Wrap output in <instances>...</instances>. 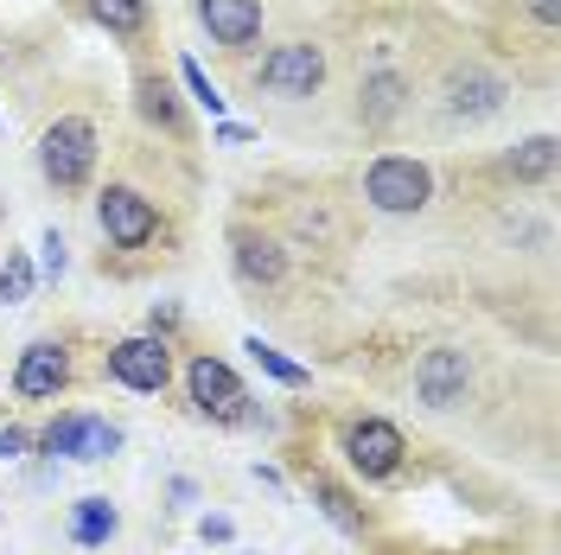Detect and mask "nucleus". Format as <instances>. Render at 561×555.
I'll return each mask as SVG.
<instances>
[{"label": "nucleus", "instance_id": "obj_16", "mask_svg": "<svg viewBox=\"0 0 561 555\" xmlns=\"http://www.w3.org/2000/svg\"><path fill=\"white\" fill-rule=\"evenodd\" d=\"M511 179H524V185H536V179L556 173V135H529L524 147H511Z\"/></svg>", "mask_w": 561, "mask_h": 555}, {"label": "nucleus", "instance_id": "obj_12", "mask_svg": "<svg viewBox=\"0 0 561 555\" xmlns=\"http://www.w3.org/2000/svg\"><path fill=\"white\" fill-rule=\"evenodd\" d=\"M198 26L224 52H249L262 38V0H198Z\"/></svg>", "mask_w": 561, "mask_h": 555}, {"label": "nucleus", "instance_id": "obj_20", "mask_svg": "<svg viewBox=\"0 0 561 555\" xmlns=\"http://www.w3.org/2000/svg\"><path fill=\"white\" fill-rule=\"evenodd\" d=\"M313 498H319V511L339 523L345 536H364V511H357V505H351V498H345L339 486H332V479H313Z\"/></svg>", "mask_w": 561, "mask_h": 555}, {"label": "nucleus", "instance_id": "obj_18", "mask_svg": "<svg viewBox=\"0 0 561 555\" xmlns=\"http://www.w3.org/2000/svg\"><path fill=\"white\" fill-rule=\"evenodd\" d=\"M33 287H38V269L26 262V249H7V262H0V307L33 301Z\"/></svg>", "mask_w": 561, "mask_h": 555}, {"label": "nucleus", "instance_id": "obj_15", "mask_svg": "<svg viewBox=\"0 0 561 555\" xmlns=\"http://www.w3.org/2000/svg\"><path fill=\"white\" fill-rule=\"evenodd\" d=\"M115 530H122V518H115L108 498H77V505H70V543H77V550H103Z\"/></svg>", "mask_w": 561, "mask_h": 555}, {"label": "nucleus", "instance_id": "obj_14", "mask_svg": "<svg viewBox=\"0 0 561 555\" xmlns=\"http://www.w3.org/2000/svg\"><path fill=\"white\" fill-rule=\"evenodd\" d=\"M402 109H409V83H402L396 70H370L364 90H357V115H364L370 128H383V122H396Z\"/></svg>", "mask_w": 561, "mask_h": 555}, {"label": "nucleus", "instance_id": "obj_27", "mask_svg": "<svg viewBox=\"0 0 561 555\" xmlns=\"http://www.w3.org/2000/svg\"><path fill=\"white\" fill-rule=\"evenodd\" d=\"M217 140H230V147H243V140H249V128H243V122H217Z\"/></svg>", "mask_w": 561, "mask_h": 555}, {"label": "nucleus", "instance_id": "obj_3", "mask_svg": "<svg viewBox=\"0 0 561 555\" xmlns=\"http://www.w3.org/2000/svg\"><path fill=\"white\" fill-rule=\"evenodd\" d=\"M319 83H325V52H319V45H307V38L275 45V52L255 65V90H268V97H280V103L319 97Z\"/></svg>", "mask_w": 561, "mask_h": 555}, {"label": "nucleus", "instance_id": "obj_23", "mask_svg": "<svg viewBox=\"0 0 561 555\" xmlns=\"http://www.w3.org/2000/svg\"><path fill=\"white\" fill-rule=\"evenodd\" d=\"M38 249H45V269H38V275H45V281H65V269H70V243L58 237V230H45V243H38Z\"/></svg>", "mask_w": 561, "mask_h": 555}, {"label": "nucleus", "instance_id": "obj_13", "mask_svg": "<svg viewBox=\"0 0 561 555\" xmlns=\"http://www.w3.org/2000/svg\"><path fill=\"white\" fill-rule=\"evenodd\" d=\"M230 256H237V275L249 287H275L287 275V249L275 237H262V230H230Z\"/></svg>", "mask_w": 561, "mask_h": 555}, {"label": "nucleus", "instance_id": "obj_19", "mask_svg": "<svg viewBox=\"0 0 561 555\" xmlns=\"http://www.w3.org/2000/svg\"><path fill=\"white\" fill-rule=\"evenodd\" d=\"M140 115H147L153 128L179 135V103H173V90H167L160 77H140Z\"/></svg>", "mask_w": 561, "mask_h": 555}, {"label": "nucleus", "instance_id": "obj_17", "mask_svg": "<svg viewBox=\"0 0 561 555\" xmlns=\"http://www.w3.org/2000/svg\"><path fill=\"white\" fill-rule=\"evenodd\" d=\"M90 13H96V26L115 38H135L147 26V0H90Z\"/></svg>", "mask_w": 561, "mask_h": 555}, {"label": "nucleus", "instance_id": "obj_24", "mask_svg": "<svg viewBox=\"0 0 561 555\" xmlns=\"http://www.w3.org/2000/svg\"><path fill=\"white\" fill-rule=\"evenodd\" d=\"M26 448H33V434H26V428H0V460H20Z\"/></svg>", "mask_w": 561, "mask_h": 555}, {"label": "nucleus", "instance_id": "obj_10", "mask_svg": "<svg viewBox=\"0 0 561 555\" xmlns=\"http://www.w3.org/2000/svg\"><path fill=\"white\" fill-rule=\"evenodd\" d=\"M504 97H511V83L497 70H485V65L447 70V115H459V122H491L504 109Z\"/></svg>", "mask_w": 561, "mask_h": 555}, {"label": "nucleus", "instance_id": "obj_21", "mask_svg": "<svg viewBox=\"0 0 561 555\" xmlns=\"http://www.w3.org/2000/svg\"><path fill=\"white\" fill-rule=\"evenodd\" d=\"M249 358H255V364H262V371H268V377L275 383H287V389H300V383H307V364H294V358H280L275 346H268V339H249Z\"/></svg>", "mask_w": 561, "mask_h": 555}, {"label": "nucleus", "instance_id": "obj_8", "mask_svg": "<svg viewBox=\"0 0 561 555\" xmlns=\"http://www.w3.org/2000/svg\"><path fill=\"white\" fill-rule=\"evenodd\" d=\"M96 224H103V237L115 249H147L160 237V211L147 205L135 185H108L103 199H96Z\"/></svg>", "mask_w": 561, "mask_h": 555}, {"label": "nucleus", "instance_id": "obj_22", "mask_svg": "<svg viewBox=\"0 0 561 555\" xmlns=\"http://www.w3.org/2000/svg\"><path fill=\"white\" fill-rule=\"evenodd\" d=\"M179 77H185V90H192V103L205 109L210 122H224V97H217V83H210L205 70L192 65V58H179Z\"/></svg>", "mask_w": 561, "mask_h": 555}, {"label": "nucleus", "instance_id": "obj_9", "mask_svg": "<svg viewBox=\"0 0 561 555\" xmlns=\"http://www.w3.org/2000/svg\"><path fill=\"white\" fill-rule=\"evenodd\" d=\"M466 389H472V364H466V351H459V346L421 351L415 396L427 403V409H459V403H466Z\"/></svg>", "mask_w": 561, "mask_h": 555}, {"label": "nucleus", "instance_id": "obj_25", "mask_svg": "<svg viewBox=\"0 0 561 555\" xmlns=\"http://www.w3.org/2000/svg\"><path fill=\"white\" fill-rule=\"evenodd\" d=\"M198 536L205 543H230V518H198Z\"/></svg>", "mask_w": 561, "mask_h": 555}, {"label": "nucleus", "instance_id": "obj_7", "mask_svg": "<svg viewBox=\"0 0 561 555\" xmlns=\"http://www.w3.org/2000/svg\"><path fill=\"white\" fill-rule=\"evenodd\" d=\"M402 453H409V441L383 416H364L345 428V460H351V473H364V479H396L402 473Z\"/></svg>", "mask_w": 561, "mask_h": 555}, {"label": "nucleus", "instance_id": "obj_2", "mask_svg": "<svg viewBox=\"0 0 561 555\" xmlns=\"http://www.w3.org/2000/svg\"><path fill=\"white\" fill-rule=\"evenodd\" d=\"M364 199L383 211V217H415L434 199V173L421 167L415 154H377L364 167Z\"/></svg>", "mask_w": 561, "mask_h": 555}, {"label": "nucleus", "instance_id": "obj_1", "mask_svg": "<svg viewBox=\"0 0 561 555\" xmlns=\"http://www.w3.org/2000/svg\"><path fill=\"white\" fill-rule=\"evenodd\" d=\"M38 173H45V185H58V192L90 185V173H96V122L58 115V122L38 135Z\"/></svg>", "mask_w": 561, "mask_h": 555}, {"label": "nucleus", "instance_id": "obj_11", "mask_svg": "<svg viewBox=\"0 0 561 555\" xmlns=\"http://www.w3.org/2000/svg\"><path fill=\"white\" fill-rule=\"evenodd\" d=\"M65 383H70V351L58 346V339H38V346L20 351V364H13V396H26V403H51Z\"/></svg>", "mask_w": 561, "mask_h": 555}, {"label": "nucleus", "instance_id": "obj_5", "mask_svg": "<svg viewBox=\"0 0 561 555\" xmlns=\"http://www.w3.org/2000/svg\"><path fill=\"white\" fill-rule=\"evenodd\" d=\"M167 377H173V346H167L160 332H140V339L108 346V383H122V389H135V396H160Z\"/></svg>", "mask_w": 561, "mask_h": 555}, {"label": "nucleus", "instance_id": "obj_4", "mask_svg": "<svg viewBox=\"0 0 561 555\" xmlns=\"http://www.w3.org/2000/svg\"><path fill=\"white\" fill-rule=\"evenodd\" d=\"M115 448H122V428L103 421V416H83V409H70V416L38 428V453H51V460H83V466H96V460H108Z\"/></svg>", "mask_w": 561, "mask_h": 555}, {"label": "nucleus", "instance_id": "obj_26", "mask_svg": "<svg viewBox=\"0 0 561 555\" xmlns=\"http://www.w3.org/2000/svg\"><path fill=\"white\" fill-rule=\"evenodd\" d=\"M524 7L542 20V26H556V20H561V0H524Z\"/></svg>", "mask_w": 561, "mask_h": 555}, {"label": "nucleus", "instance_id": "obj_6", "mask_svg": "<svg viewBox=\"0 0 561 555\" xmlns=\"http://www.w3.org/2000/svg\"><path fill=\"white\" fill-rule=\"evenodd\" d=\"M185 389H192V409L210 421H249V389L237 383V371L224 364V358H210L198 351L192 358V371H185Z\"/></svg>", "mask_w": 561, "mask_h": 555}]
</instances>
